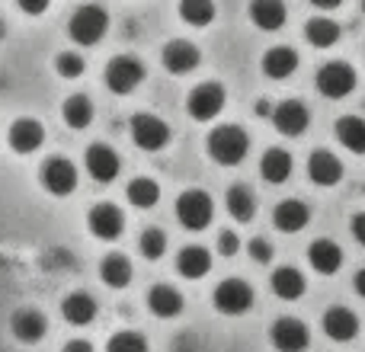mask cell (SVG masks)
Instances as JSON below:
<instances>
[{"instance_id":"46","label":"cell","mask_w":365,"mask_h":352,"mask_svg":"<svg viewBox=\"0 0 365 352\" xmlns=\"http://www.w3.org/2000/svg\"><path fill=\"white\" fill-rule=\"evenodd\" d=\"M362 10H365V0H362Z\"/></svg>"},{"instance_id":"36","label":"cell","mask_w":365,"mask_h":352,"mask_svg":"<svg viewBox=\"0 0 365 352\" xmlns=\"http://www.w3.org/2000/svg\"><path fill=\"white\" fill-rule=\"evenodd\" d=\"M83 68H87V64H83V58L77 55V51H64V55L55 58V71L61 77H68V81H77V77L83 74Z\"/></svg>"},{"instance_id":"12","label":"cell","mask_w":365,"mask_h":352,"mask_svg":"<svg viewBox=\"0 0 365 352\" xmlns=\"http://www.w3.org/2000/svg\"><path fill=\"white\" fill-rule=\"evenodd\" d=\"M42 186L51 195H71L77 189V167L64 157H55L42 167Z\"/></svg>"},{"instance_id":"19","label":"cell","mask_w":365,"mask_h":352,"mask_svg":"<svg viewBox=\"0 0 365 352\" xmlns=\"http://www.w3.org/2000/svg\"><path fill=\"white\" fill-rule=\"evenodd\" d=\"M295 68H298V55L289 45H276V48H269L263 55V74L269 81H285V77L295 74Z\"/></svg>"},{"instance_id":"28","label":"cell","mask_w":365,"mask_h":352,"mask_svg":"<svg viewBox=\"0 0 365 352\" xmlns=\"http://www.w3.org/2000/svg\"><path fill=\"white\" fill-rule=\"evenodd\" d=\"M148 304H151V311L158 317H177L182 311V295L173 285H158V289H151V295H148Z\"/></svg>"},{"instance_id":"31","label":"cell","mask_w":365,"mask_h":352,"mask_svg":"<svg viewBox=\"0 0 365 352\" xmlns=\"http://www.w3.org/2000/svg\"><path fill=\"white\" fill-rule=\"evenodd\" d=\"M225 202H227V212L237 221H250L257 214V195L250 192V186H231Z\"/></svg>"},{"instance_id":"14","label":"cell","mask_w":365,"mask_h":352,"mask_svg":"<svg viewBox=\"0 0 365 352\" xmlns=\"http://www.w3.org/2000/svg\"><path fill=\"white\" fill-rule=\"evenodd\" d=\"M199 61H202L199 48L192 42H186V38H173V42L164 45V68L170 74H189L192 68H199Z\"/></svg>"},{"instance_id":"40","label":"cell","mask_w":365,"mask_h":352,"mask_svg":"<svg viewBox=\"0 0 365 352\" xmlns=\"http://www.w3.org/2000/svg\"><path fill=\"white\" fill-rule=\"evenodd\" d=\"M48 4H51V0H16V6L23 13H29V16H38V13H45V10H48Z\"/></svg>"},{"instance_id":"20","label":"cell","mask_w":365,"mask_h":352,"mask_svg":"<svg viewBox=\"0 0 365 352\" xmlns=\"http://www.w3.org/2000/svg\"><path fill=\"white\" fill-rule=\"evenodd\" d=\"M308 259H311V266H314V272L334 276V272L343 266V250H340V244L324 237V240H314V244L308 247Z\"/></svg>"},{"instance_id":"3","label":"cell","mask_w":365,"mask_h":352,"mask_svg":"<svg viewBox=\"0 0 365 352\" xmlns=\"http://www.w3.org/2000/svg\"><path fill=\"white\" fill-rule=\"evenodd\" d=\"M212 214L215 205L208 199V192H202V189H186L177 199V218L186 231H205L212 224Z\"/></svg>"},{"instance_id":"17","label":"cell","mask_w":365,"mask_h":352,"mask_svg":"<svg viewBox=\"0 0 365 352\" xmlns=\"http://www.w3.org/2000/svg\"><path fill=\"white\" fill-rule=\"evenodd\" d=\"M308 176L317 186H336L343 180V164L330 151H314L308 157Z\"/></svg>"},{"instance_id":"25","label":"cell","mask_w":365,"mask_h":352,"mask_svg":"<svg viewBox=\"0 0 365 352\" xmlns=\"http://www.w3.org/2000/svg\"><path fill=\"white\" fill-rule=\"evenodd\" d=\"M177 269L186 279H202L212 269V253L205 247H182V253L177 257Z\"/></svg>"},{"instance_id":"32","label":"cell","mask_w":365,"mask_h":352,"mask_svg":"<svg viewBox=\"0 0 365 352\" xmlns=\"http://www.w3.org/2000/svg\"><path fill=\"white\" fill-rule=\"evenodd\" d=\"M180 19L186 26L205 29V26L215 19V4L212 0H180Z\"/></svg>"},{"instance_id":"18","label":"cell","mask_w":365,"mask_h":352,"mask_svg":"<svg viewBox=\"0 0 365 352\" xmlns=\"http://www.w3.org/2000/svg\"><path fill=\"white\" fill-rule=\"evenodd\" d=\"M250 19L257 23V29L263 32H276L285 26L289 19V6L282 0H253L250 4Z\"/></svg>"},{"instance_id":"8","label":"cell","mask_w":365,"mask_h":352,"mask_svg":"<svg viewBox=\"0 0 365 352\" xmlns=\"http://www.w3.org/2000/svg\"><path fill=\"white\" fill-rule=\"evenodd\" d=\"M308 122H311L308 106L298 103V100H285L272 109V125H276V132L285 135V138H298V135H304L308 132Z\"/></svg>"},{"instance_id":"11","label":"cell","mask_w":365,"mask_h":352,"mask_svg":"<svg viewBox=\"0 0 365 352\" xmlns=\"http://www.w3.org/2000/svg\"><path fill=\"white\" fill-rule=\"evenodd\" d=\"M87 224H90V234L100 240H115L122 231H125V214L119 212L115 205L103 202V205H93L87 214Z\"/></svg>"},{"instance_id":"5","label":"cell","mask_w":365,"mask_h":352,"mask_svg":"<svg viewBox=\"0 0 365 352\" xmlns=\"http://www.w3.org/2000/svg\"><path fill=\"white\" fill-rule=\"evenodd\" d=\"M317 90L327 100H343L356 90V71L346 61H330L317 71Z\"/></svg>"},{"instance_id":"22","label":"cell","mask_w":365,"mask_h":352,"mask_svg":"<svg viewBox=\"0 0 365 352\" xmlns=\"http://www.w3.org/2000/svg\"><path fill=\"white\" fill-rule=\"evenodd\" d=\"M292 154L282 151V147H269V151L263 154V160H259V173H263L266 182H276V186H282L285 180L292 176Z\"/></svg>"},{"instance_id":"42","label":"cell","mask_w":365,"mask_h":352,"mask_svg":"<svg viewBox=\"0 0 365 352\" xmlns=\"http://www.w3.org/2000/svg\"><path fill=\"white\" fill-rule=\"evenodd\" d=\"M64 352H93V346H90L87 340H71L68 346H64Z\"/></svg>"},{"instance_id":"45","label":"cell","mask_w":365,"mask_h":352,"mask_svg":"<svg viewBox=\"0 0 365 352\" xmlns=\"http://www.w3.org/2000/svg\"><path fill=\"white\" fill-rule=\"evenodd\" d=\"M4 32H6V29H4V19H0V38H4Z\"/></svg>"},{"instance_id":"24","label":"cell","mask_w":365,"mask_h":352,"mask_svg":"<svg viewBox=\"0 0 365 352\" xmlns=\"http://www.w3.org/2000/svg\"><path fill=\"white\" fill-rule=\"evenodd\" d=\"M336 141H340L346 151L365 154V119L362 115H343L336 122Z\"/></svg>"},{"instance_id":"34","label":"cell","mask_w":365,"mask_h":352,"mask_svg":"<svg viewBox=\"0 0 365 352\" xmlns=\"http://www.w3.org/2000/svg\"><path fill=\"white\" fill-rule=\"evenodd\" d=\"M61 115H64V122H68L71 128H87L90 119H93V106H90L87 96H71V100L64 103Z\"/></svg>"},{"instance_id":"7","label":"cell","mask_w":365,"mask_h":352,"mask_svg":"<svg viewBox=\"0 0 365 352\" xmlns=\"http://www.w3.org/2000/svg\"><path fill=\"white\" fill-rule=\"evenodd\" d=\"M253 304V289L244 282V279H225V282L215 289V308L221 311V314H244V311H250Z\"/></svg>"},{"instance_id":"10","label":"cell","mask_w":365,"mask_h":352,"mask_svg":"<svg viewBox=\"0 0 365 352\" xmlns=\"http://www.w3.org/2000/svg\"><path fill=\"white\" fill-rule=\"evenodd\" d=\"M308 343H311L308 327L302 321H295V317H279L272 323V346L279 352H304Z\"/></svg>"},{"instance_id":"13","label":"cell","mask_w":365,"mask_h":352,"mask_svg":"<svg viewBox=\"0 0 365 352\" xmlns=\"http://www.w3.org/2000/svg\"><path fill=\"white\" fill-rule=\"evenodd\" d=\"M119 154L109 145H90L87 147V173L96 182H113L119 176Z\"/></svg>"},{"instance_id":"23","label":"cell","mask_w":365,"mask_h":352,"mask_svg":"<svg viewBox=\"0 0 365 352\" xmlns=\"http://www.w3.org/2000/svg\"><path fill=\"white\" fill-rule=\"evenodd\" d=\"M269 285L282 301H295V298L304 295V276L298 269H292V266H279V269L272 272Z\"/></svg>"},{"instance_id":"4","label":"cell","mask_w":365,"mask_h":352,"mask_svg":"<svg viewBox=\"0 0 365 352\" xmlns=\"http://www.w3.org/2000/svg\"><path fill=\"white\" fill-rule=\"evenodd\" d=\"M141 81H145V64H141L138 58L119 55L106 64V87L113 90V93H119V96L132 93V90L141 87Z\"/></svg>"},{"instance_id":"9","label":"cell","mask_w":365,"mask_h":352,"mask_svg":"<svg viewBox=\"0 0 365 352\" xmlns=\"http://www.w3.org/2000/svg\"><path fill=\"white\" fill-rule=\"evenodd\" d=\"M225 90L218 87V83H199V87L189 93V115L192 119H199V122H212L215 115L225 109Z\"/></svg>"},{"instance_id":"35","label":"cell","mask_w":365,"mask_h":352,"mask_svg":"<svg viewBox=\"0 0 365 352\" xmlns=\"http://www.w3.org/2000/svg\"><path fill=\"white\" fill-rule=\"evenodd\" d=\"M138 247H141V253H145L148 259H160L164 257V250H167V234L158 231V227H148V231L141 234Z\"/></svg>"},{"instance_id":"26","label":"cell","mask_w":365,"mask_h":352,"mask_svg":"<svg viewBox=\"0 0 365 352\" xmlns=\"http://www.w3.org/2000/svg\"><path fill=\"white\" fill-rule=\"evenodd\" d=\"M61 314H64V321H71V323H77V327H83V323H90V321L96 317V301L87 295V291H74V295L64 298Z\"/></svg>"},{"instance_id":"41","label":"cell","mask_w":365,"mask_h":352,"mask_svg":"<svg viewBox=\"0 0 365 352\" xmlns=\"http://www.w3.org/2000/svg\"><path fill=\"white\" fill-rule=\"evenodd\" d=\"M353 237L365 247V212H359V214L353 218Z\"/></svg>"},{"instance_id":"38","label":"cell","mask_w":365,"mask_h":352,"mask_svg":"<svg viewBox=\"0 0 365 352\" xmlns=\"http://www.w3.org/2000/svg\"><path fill=\"white\" fill-rule=\"evenodd\" d=\"M250 257L257 259V263H269V259H272V247H269V240L253 237V240H250Z\"/></svg>"},{"instance_id":"33","label":"cell","mask_w":365,"mask_h":352,"mask_svg":"<svg viewBox=\"0 0 365 352\" xmlns=\"http://www.w3.org/2000/svg\"><path fill=\"white\" fill-rule=\"evenodd\" d=\"M128 202L135 208H154L160 202V186L148 176H138V180L128 182Z\"/></svg>"},{"instance_id":"2","label":"cell","mask_w":365,"mask_h":352,"mask_svg":"<svg viewBox=\"0 0 365 352\" xmlns=\"http://www.w3.org/2000/svg\"><path fill=\"white\" fill-rule=\"evenodd\" d=\"M106 29H109V13L96 4H87V6H81V10H74V16H71V23H68V32L77 45H96L106 36Z\"/></svg>"},{"instance_id":"44","label":"cell","mask_w":365,"mask_h":352,"mask_svg":"<svg viewBox=\"0 0 365 352\" xmlns=\"http://www.w3.org/2000/svg\"><path fill=\"white\" fill-rule=\"evenodd\" d=\"M356 295L365 298V269L356 272Z\"/></svg>"},{"instance_id":"15","label":"cell","mask_w":365,"mask_h":352,"mask_svg":"<svg viewBox=\"0 0 365 352\" xmlns=\"http://www.w3.org/2000/svg\"><path fill=\"white\" fill-rule=\"evenodd\" d=\"M308 221H311V208L298 199L279 202L276 212H272V224H276L282 234H298L302 227H308Z\"/></svg>"},{"instance_id":"29","label":"cell","mask_w":365,"mask_h":352,"mask_svg":"<svg viewBox=\"0 0 365 352\" xmlns=\"http://www.w3.org/2000/svg\"><path fill=\"white\" fill-rule=\"evenodd\" d=\"M304 38H308L314 48H330V45L340 42V26L327 16H314L304 26Z\"/></svg>"},{"instance_id":"37","label":"cell","mask_w":365,"mask_h":352,"mask_svg":"<svg viewBox=\"0 0 365 352\" xmlns=\"http://www.w3.org/2000/svg\"><path fill=\"white\" fill-rule=\"evenodd\" d=\"M106 352H148V343H145V336H138V333H119L109 340Z\"/></svg>"},{"instance_id":"27","label":"cell","mask_w":365,"mask_h":352,"mask_svg":"<svg viewBox=\"0 0 365 352\" xmlns=\"http://www.w3.org/2000/svg\"><path fill=\"white\" fill-rule=\"evenodd\" d=\"M45 330H48V323H45V317L38 311H19V314H13V333H16V340L38 343L45 336Z\"/></svg>"},{"instance_id":"6","label":"cell","mask_w":365,"mask_h":352,"mask_svg":"<svg viewBox=\"0 0 365 352\" xmlns=\"http://www.w3.org/2000/svg\"><path fill=\"white\" fill-rule=\"evenodd\" d=\"M132 141L145 151H160L170 141V125L151 113H138L132 119Z\"/></svg>"},{"instance_id":"16","label":"cell","mask_w":365,"mask_h":352,"mask_svg":"<svg viewBox=\"0 0 365 352\" xmlns=\"http://www.w3.org/2000/svg\"><path fill=\"white\" fill-rule=\"evenodd\" d=\"M324 333L336 343L356 340V333H359V317L349 308H330L327 314H324Z\"/></svg>"},{"instance_id":"21","label":"cell","mask_w":365,"mask_h":352,"mask_svg":"<svg viewBox=\"0 0 365 352\" xmlns=\"http://www.w3.org/2000/svg\"><path fill=\"white\" fill-rule=\"evenodd\" d=\"M42 138H45V132H42V125H38L36 119H16L13 122V128H10V147L16 154L38 151Z\"/></svg>"},{"instance_id":"39","label":"cell","mask_w":365,"mask_h":352,"mask_svg":"<svg viewBox=\"0 0 365 352\" xmlns=\"http://www.w3.org/2000/svg\"><path fill=\"white\" fill-rule=\"evenodd\" d=\"M218 250H221V257H234V253L240 250V240H237V234H231V231L218 234Z\"/></svg>"},{"instance_id":"43","label":"cell","mask_w":365,"mask_h":352,"mask_svg":"<svg viewBox=\"0 0 365 352\" xmlns=\"http://www.w3.org/2000/svg\"><path fill=\"white\" fill-rule=\"evenodd\" d=\"M311 4H314L317 10H336V6H340L343 0H311Z\"/></svg>"},{"instance_id":"30","label":"cell","mask_w":365,"mask_h":352,"mask_svg":"<svg viewBox=\"0 0 365 352\" xmlns=\"http://www.w3.org/2000/svg\"><path fill=\"white\" fill-rule=\"evenodd\" d=\"M100 276H103V282H106L109 289H125V285L132 282V263H128L122 253H113V257L103 259Z\"/></svg>"},{"instance_id":"1","label":"cell","mask_w":365,"mask_h":352,"mask_svg":"<svg viewBox=\"0 0 365 352\" xmlns=\"http://www.w3.org/2000/svg\"><path fill=\"white\" fill-rule=\"evenodd\" d=\"M247 151H250V138L237 125H218L208 135V154L221 167H237L247 157Z\"/></svg>"}]
</instances>
